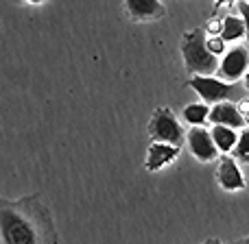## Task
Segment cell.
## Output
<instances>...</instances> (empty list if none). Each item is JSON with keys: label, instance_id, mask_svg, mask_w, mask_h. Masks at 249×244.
Returning <instances> with one entry per match:
<instances>
[{"label": "cell", "instance_id": "obj_16", "mask_svg": "<svg viewBox=\"0 0 249 244\" xmlns=\"http://www.w3.org/2000/svg\"><path fill=\"white\" fill-rule=\"evenodd\" d=\"M238 11H241V20H243V24H245V37L249 39V2L247 0L238 2Z\"/></svg>", "mask_w": 249, "mask_h": 244}, {"label": "cell", "instance_id": "obj_7", "mask_svg": "<svg viewBox=\"0 0 249 244\" xmlns=\"http://www.w3.org/2000/svg\"><path fill=\"white\" fill-rule=\"evenodd\" d=\"M179 155V146L166 144V142H151L149 150H146V162L144 168L149 172H158L164 166L175 162V157Z\"/></svg>", "mask_w": 249, "mask_h": 244}, {"label": "cell", "instance_id": "obj_9", "mask_svg": "<svg viewBox=\"0 0 249 244\" xmlns=\"http://www.w3.org/2000/svg\"><path fill=\"white\" fill-rule=\"evenodd\" d=\"M208 120L212 124H223V127L230 129H243L245 127V120L238 114L236 105H232L230 100L225 103H216L214 107H210V114H208Z\"/></svg>", "mask_w": 249, "mask_h": 244}, {"label": "cell", "instance_id": "obj_6", "mask_svg": "<svg viewBox=\"0 0 249 244\" xmlns=\"http://www.w3.org/2000/svg\"><path fill=\"white\" fill-rule=\"evenodd\" d=\"M186 140H188V148L190 153L195 155V159L199 162H212L216 159L219 150H216L214 142H212V135L208 129L203 127H190V131L186 133Z\"/></svg>", "mask_w": 249, "mask_h": 244}, {"label": "cell", "instance_id": "obj_1", "mask_svg": "<svg viewBox=\"0 0 249 244\" xmlns=\"http://www.w3.org/2000/svg\"><path fill=\"white\" fill-rule=\"evenodd\" d=\"M39 225L31 218L29 211L16 205L0 207V242L2 244H39L42 233Z\"/></svg>", "mask_w": 249, "mask_h": 244}, {"label": "cell", "instance_id": "obj_5", "mask_svg": "<svg viewBox=\"0 0 249 244\" xmlns=\"http://www.w3.org/2000/svg\"><path fill=\"white\" fill-rule=\"evenodd\" d=\"M249 68V52L247 48L243 46H234L230 50H225V55L221 57V64L216 68L221 81L228 83H238L243 77H245Z\"/></svg>", "mask_w": 249, "mask_h": 244}, {"label": "cell", "instance_id": "obj_14", "mask_svg": "<svg viewBox=\"0 0 249 244\" xmlns=\"http://www.w3.org/2000/svg\"><path fill=\"white\" fill-rule=\"evenodd\" d=\"M234 157L243 163H249V129H245L243 133H238L236 146H234Z\"/></svg>", "mask_w": 249, "mask_h": 244}, {"label": "cell", "instance_id": "obj_11", "mask_svg": "<svg viewBox=\"0 0 249 244\" xmlns=\"http://www.w3.org/2000/svg\"><path fill=\"white\" fill-rule=\"evenodd\" d=\"M210 135H212V142H214V146H216L219 153H230V150H234L236 140H238L236 129L223 127V124H212Z\"/></svg>", "mask_w": 249, "mask_h": 244}, {"label": "cell", "instance_id": "obj_2", "mask_svg": "<svg viewBox=\"0 0 249 244\" xmlns=\"http://www.w3.org/2000/svg\"><path fill=\"white\" fill-rule=\"evenodd\" d=\"M181 55H184V65L195 77H212L219 68V59L206 48V33L201 29L186 35L181 44Z\"/></svg>", "mask_w": 249, "mask_h": 244}, {"label": "cell", "instance_id": "obj_23", "mask_svg": "<svg viewBox=\"0 0 249 244\" xmlns=\"http://www.w3.org/2000/svg\"><path fill=\"white\" fill-rule=\"evenodd\" d=\"M238 244H249V236L245 238V240H241V242H238Z\"/></svg>", "mask_w": 249, "mask_h": 244}, {"label": "cell", "instance_id": "obj_24", "mask_svg": "<svg viewBox=\"0 0 249 244\" xmlns=\"http://www.w3.org/2000/svg\"><path fill=\"white\" fill-rule=\"evenodd\" d=\"M216 2H228V0H216Z\"/></svg>", "mask_w": 249, "mask_h": 244}, {"label": "cell", "instance_id": "obj_12", "mask_svg": "<svg viewBox=\"0 0 249 244\" xmlns=\"http://www.w3.org/2000/svg\"><path fill=\"white\" fill-rule=\"evenodd\" d=\"M219 37L223 39L225 44L228 42H238V39L245 37V24H243L241 17L236 16H228L223 20V29H221Z\"/></svg>", "mask_w": 249, "mask_h": 244}, {"label": "cell", "instance_id": "obj_8", "mask_svg": "<svg viewBox=\"0 0 249 244\" xmlns=\"http://www.w3.org/2000/svg\"><path fill=\"white\" fill-rule=\"evenodd\" d=\"M216 179L219 185L228 192H236V190H245V177H243L241 168H238L236 159L232 157H223L219 163V170H216Z\"/></svg>", "mask_w": 249, "mask_h": 244}, {"label": "cell", "instance_id": "obj_18", "mask_svg": "<svg viewBox=\"0 0 249 244\" xmlns=\"http://www.w3.org/2000/svg\"><path fill=\"white\" fill-rule=\"evenodd\" d=\"M236 109H238V114H241V116H245V114H249V98H241V100H238Z\"/></svg>", "mask_w": 249, "mask_h": 244}, {"label": "cell", "instance_id": "obj_20", "mask_svg": "<svg viewBox=\"0 0 249 244\" xmlns=\"http://www.w3.org/2000/svg\"><path fill=\"white\" fill-rule=\"evenodd\" d=\"M203 244H223V242H221V240H206Z\"/></svg>", "mask_w": 249, "mask_h": 244}, {"label": "cell", "instance_id": "obj_15", "mask_svg": "<svg viewBox=\"0 0 249 244\" xmlns=\"http://www.w3.org/2000/svg\"><path fill=\"white\" fill-rule=\"evenodd\" d=\"M206 48H208V52H212V55L219 59V57H223L225 55V42L219 37V35H210V37H206Z\"/></svg>", "mask_w": 249, "mask_h": 244}, {"label": "cell", "instance_id": "obj_21", "mask_svg": "<svg viewBox=\"0 0 249 244\" xmlns=\"http://www.w3.org/2000/svg\"><path fill=\"white\" fill-rule=\"evenodd\" d=\"M243 120H245V127H249V114H245V116H243Z\"/></svg>", "mask_w": 249, "mask_h": 244}, {"label": "cell", "instance_id": "obj_22", "mask_svg": "<svg viewBox=\"0 0 249 244\" xmlns=\"http://www.w3.org/2000/svg\"><path fill=\"white\" fill-rule=\"evenodd\" d=\"M26 2H31V4H39V2H44V0H26Z\"/></svg>", "mask_w": 249, "mask_h": 244}, {"label": "cell", "instance_id": "obj_17", "mask_svg": "<svg viewBox=\"0 0 249 244\" xmlns=\"http://www.w3.org/2000/svg\"><path fill=\"white\" fill-rule=\"evenodd\" d=\"M221 29H223V20H210L208 22V26H206V31L210 35H219Z\"/></svg>", "mask_w": 249, "mask_h": 244}, {"label": "cell", "instance_id": "obj_10", "mask_svg": "<svg viewBox=\"0 0 249 244\" xmlns=\"http://www.w3.org/2000/svg\"><path fill=\"white\" fill-rule=\"evenodd\" d=\"M124 4H127L129 16L136 20H155L166 13L160 0H124Z\"/></svg>", "mask_w": 249, "mask_h": 244}, {"label": "cell", "instance_id": "obj_4", "mask_svg": "<svg viewBox=\"0 0 249 244\" xmlns=\"http://www.w3.org/2000/svg\"><path fill=\"white\" fill-rule=\"evenodd\" d=\"M149 133L153 137V142H166V144H173V146H181V142H184L181 124L177 122L175 114L168 107L155 109L149 124Z\"/></svg>", "mask_w": 249, "mask_h": 244}, {"label": "cell", "instance_id": "obj_13", "mask_svg": "<svg viewBox=\"0 0 249 244\" xmlns=\"http://www.w3.org/2000/svg\"><path fill=\"white\" fill-rule=\"evenodd\" d=\"M208 114H210V105L206 103H193L184 109V120L190 127H203L208 122Z\"/></svg>", "mask_w": 249, "mask_h": 244}, {"label": "cell", "instance_id": "obj_19", "mask_svg": "<svg viewBox=\"0 0 249 244\" xmlns=\"http://www.w3.org/2000/svg\"><path fill=\"white\" fill-rule=\"evenodd\" d=\"M243 81H245V90H249V68H247L245 77H243Z\"/></svg>", "mask_w": 249, "mask_h": 244}, {"label": "cell", "instance_id": "obj_3", "mask_svg": "<svg viewBox=\"0 0 249 244\" xmlns=\"http://www.w3.org/2000/svg\"><path fill=\"white\" fill-rule=\"evenodd\" d=\"M190 87L201 96V100L206 105L225 103L230 98H238L241 96L236 83L221 81L219 77H193L190 79Z\"/></svg>", "mask_w": 249, "mask_h": 244}]
</instances>
